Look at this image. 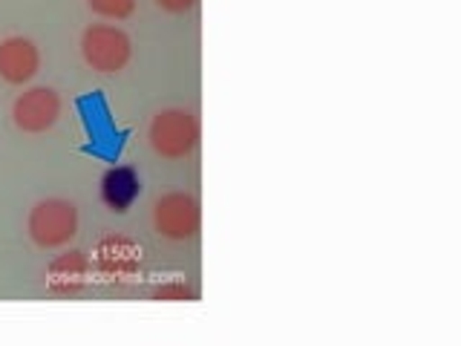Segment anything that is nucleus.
Returning <instances> with one entry per match:
<instances>
[{
    "label": "nucleus",
    "instance_id": "f257e3e1",
    "mask_svg": "<svg viewBox=\"0 0 461 346\" xmlns=\"http://www.w3.org/2000/svg\"><path fill=\"white\" fill-rule=\"evenodd\" d=\"M26 231L32 237L35 245L41 249H58V245H67L72 237L78 234V208L76 202L52 196L43 199L29 211Z\"/></svg>",
    "mask_w": 461,
    "mask_h": 346
},
{
    "label": "nucleus",
    "instance_id": "f03ea898",
    "mask_svg": "<svg viewBox=\"0 0 461 346\" xmlns=\"http://www.w3.org/2000/svg\"><path fill=\"white\" fill-rule=\"evenodd\" d=\"M81 55L95 72L115 76V72H122L127 67L130 55H133V43H130V35L119 26L93 23L81 35Z\"/></svg>",
    "mask_w": 461,
    "mask_h": 346
},
{
    "label": "nucleus",
    "instance_id": "7ed1b4c3",
    "mask_svg": "<svg viewBox=\"0 0 461 346\" xmlns=\"http://www.w3.org/2000/svg\"><path fill=\"white\" fill-rule=\"evenodd\" d=\"M150 148L165 159H185L199 141V122L187 110H162L150 122Z\"/></svg>",
    "mask_w": 461,
    "mask_h": 346
},
{
    "label": "nucleus",
    "instance_id": "20e7f679",
    "mask_svg": "<svg viewBox=\"0 0 461 346\" xmlns=\"http://www.w3.org/2000/svg\"><path fill=\"white\" fill-rule=\"evenodd\" d=\"M199 223H202V214H199L196 196L185 191H170L156 199V205H153L156 234H162L167 240H191L196 237Z\"/></svg>",
    "mask_w": 461,
    "mask_h": 346
},
{
    "label": "nucleus",
    "instance_id": "39448f33",
    "mask_svg": "<svg viewBox=\"0 0 461 346\" xmlns=\"http://www.w3.org/2000/svg\"><path fill=\"white\" fill-rule=\"evenodd\" d=\"M61 115V96L52 86H32L12 107V119L23 133H43Z\"/></svg>",
    "mask_w": 461,
    "mask_h": 346
},
{
    "label": "nucleus",
    "instance_id": "423d86ee",
    "mask_svg": "<svg viewBox=\"0 0 461 346\" xmlns=\"http://www.w3.org/2000/svg\"><path fill=\"white\" fill-rule=\"evenodd\" d=\"M93 263L101 274H107V278H130V274H136L139 266H141V249L130 240V237H122V234H107L104 240H98L95 251H93Z\"/></svg>",
    "mask_w": 461,
    "mask_h": 346
},
{
    "label": "nucleus",
    "instance_id": "0eeeda50",
    "mask_svg": "<svg viewBox=\"0 0 461 346\" xmlns=\"http://www.w3.org/2000/svg\"><path fill=\"white\" fill-rule=\"evenodd\" d=\"M98 194L104 208L113 214H127L136 205V199L141 196V177L136 168L130 165H115L107 168L104 177L98 182Z\"/></svg>",
    "mask_w": 461,
    "mask_h": 346
},
{
    "label": "nucleus",
    "instance_id": "6e6552de",
    "mask_svg": "<svg viewBox=\"0 0 461 346\" xmlns=\"http://www.w3.org/2000/svg\"><path fill=\"white\" fill-rule=\"evenodd\" d=\"M41 67V52L29 38L12 35L0 43V78L9 84H26Z\"/></svg>",
    "mask_w": 461,
    "mask_h": 346
},
{
    "label": "nucleus",
    "instance_id": "1a4fd4ad",
    "mask_svg": "<svg viewBox=\"0 0 461 346\" xmlns=\"http://www.w3.org/2000/svg\"><path fill=\"white\" fill-rule=\"evenodd\" d=\"M93 263L86 260L84 251H69L55 257L47 266V292L55 297H67V295H78L86 286Z\"/></svg>",
    "mask_w": 461,
    "mask_h": 346
},
{
    "label": "nucleus",
    "instance_id": "9d476101",
    "mask_svg": "<svg viewBox=\"0 0 461 346\" xmlns=\"http://www.w3.org/2000/svg\"><path fill=\"white\" fill-rule=\"evenodd\" d=\"M86 4L95 14L110 21H124L136 12V0H86Z\"/></svg>",
    "mask_w": 461,
    "mask_h": 346
},
{
    "label": "nucleus",
    "instance_id": "9b49d317",
    "mask_svg": "<svg viewBox=\"0 0 461 346\" xmlns=\"http://www.w3.org/2000/svg\"><path fill=\"white\" fill-rule=\"evenodd\" d=\"M153 300H196V292L185 280H170L156 288Z\"/></svg>",
    "mask_w": 461,
    "mask_h": 346
},
{
    "label": "nucleus",
    "instance_id": "f8f14e48",
    "mask_svg": "<svg viewBox=\"0 0 461 346\" xmlns=\"http://www.w3.org/2000/svg\"><path fill=\"white\" fill-rule=\"evenodd\" d=\"M158 6L165 12H173V14H182V12H191L196 6V0H156Z\"/></svg>",
    "mask_w": 461,
    "mask_h": 346
}]
</instances>
